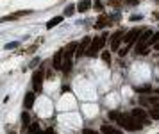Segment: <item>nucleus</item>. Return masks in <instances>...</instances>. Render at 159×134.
Instances as JSON below:
<instances>
[{
	"instance_id": "32",
	"label": "nucleus",
	"mask_w": 159,
	"mask_h": 134,
	"mask_svg": "<svg viewBox=\"0 0 159 134\" xmlns=\"http://www.w3.org/2000/svg\"><path fill=\"white\" fill-rule=\"evenodd\" d=\"M32 134H45V132H41V131H40V129H38V131H36V132H32Z\"/></svg>"
},
{
	"instance_id": "25",
	"label": "nucleus",
	"mask_w": 159,
	"mask_h": 134,
	"mask_svg": "<svg viewBox=\"0 0 159 134\" xmlns=\"http://www.w3.org/2000/svg\"><path fill=\"white\" fill-rule=\"evenodd\" d=\"M40 63H41V59H40V57H34V59L31 61V64H29V66H31V68H36V66H38Z\"/></svg>"
},
{
	"instance_id": "31",
	"label": "nucleus",
	"mask_w": 159,
	"mask_h": 134,
	"mask_svg": "<svg viewBox=\"0 0 159 134\" xmlns=\"http://www.w3.org/2000/svg\"><path fill=\"white\" fill-rule=\"evenodd\" d=\"M154 48H156V50H159V41L156 43V45H154Z\"/></svg>"
},
{
	"instance_id": "22",
	"label": "nucleus",
	"mask_w": 159,
	"mask_h": 134,
	"mask_svg": "<svg viewBox=\"0 0 159 134\" xmlns=\"http://www.w3.org/2000/svg\"><path fill=\"white\" fill-rule=\"evenodd\" d=\"M102 59H104V63H107V64H109V63H111V52H109V50H104V52H102Z\"/></svg>"
},
{
	"instance_id": "8",
	"label": "nucleus",
	"mask_w": 159,
	"mask_h": 134,
	"mask_svg": "<svg viewBox=\"0 0 159 134\" xmlns=\"http://www.w3.org/2000/svg\"><path fill=\"white\" fill-rule=\"evenodd\" d=\"M131 114H132V116H134L136 120H139L141 124H149V118H147L149 114L145 113V111H143L141 107H136V109H132V113H131Z\"/></svg>"
},
{
	"instance_id": "23",
	"label": "nucleus",
	"mask_w": 159,
	"mask_h": 134,
	"mask_svg": "<svg viewBox=\"0 0 159 134\" xmlns=\"http://www.w3.org/2000/svg\"><path fill=\"white\" fill-rule=\"evenodd\" d=\"M20 47V41H11L6 45V50H13V48H18Z\"/></svg>"
},
{
	"instance_id": "3",
	"label": "nucleus",
	"mask_w": 159,
	"mask_h": 134,
	"mask_svg": "<svg viewBox=\"0 0 159 134\" xmlns=\"http://www.w3.org/2000/svg\"><path fill=\"white\" fill-rule=\"evenodd\" d=\"M106 40L107 36L106 34H102V36H97L95 40H91V43H89V48H88V52H86V56H89V57H95L98 52L104 48V45H106Z\"/></svg>"
},
{
	"instance_id": "17",
	"label": "nucleus",
	"mask_w": 159,
	"mask_h": 134,
	"mask_svg": "<svg viewBox=\"0 0 159 134\" xmlns=\"http://www.w3.org/2000/svg\"><path fill=\"white\" fill-rule=\"evenodd\" d=\"M61 70L64 73H68L72 70V59H63V66H61Z\"/></svg>"
},
{
	"instance_id": "6",
	"label": "nucleus",
	"mask_w": 159,
	"mask_h": 134,
	"mask_svg": "<svg viewBox=\"0 0 159 134\" xmlns=\"http://www.w3.org/2000/svg\"><path fill=\"white\" fill-rule=\"evenodd\" d=\"M141 32H143L141 29H131V31L125 34V38H123V40H125V45H131V47H132V43L139 38V34H141Z\"/></svg>"
},
{
	"instance_id": "29",
	"label": "nucleus",
	"mask_w": 159,
	"mask_h": 134,
	"mask_svg": "<svg viewBox=\"0 0 159 134\" xmlns=\"http://www.w3.org/2000/svg\"><path fill=\"white\" fill-rule=\"evenodd\" d=\"M82 134H98L97 131H93V129H84V132Z\"/></svg>"
},
{
	"instance_id": "30",
	"label": "nucleus",
	"mask_w": 159,
	"mask_h": 134,
	"mask_svg": "<svg viewBox=\"0 0 159 134\" xmlns=\"http://www.w3.org/2000/svg\"><path fill=\"white\" fill-rule=\"evenodd\" d=\"M120 2H123V0H109V4H111V6H118Z\"/></svg>"
},
{
	"instance_id": "33",
	"label": "nucleus",
	"mask_w": 159,
	"mask_h": 134,
	"mask_svg": "<svg viewBox=\"0 0 159 134\" xmlns=\"http://www.w3.org/2000/svg\"><path fill=\"white\" fill-rule=\"evenodd\" d=\"M156 93H157V95H159V90H157V91H156Z\"/></svg>"
},
{
	"instance_id": "24",
	"label": "nucleus",
	"mask_w": 159,
	"mask_h": 134,
	"mask_svg": "<svg viewBox=\"0 0 159 134\" xmlns=\"http://www.w3.org/2000/svg\"><path fill=\"white\" fill-rule=\"evenodd\" d=\"M134 91L136 93H152V88L150 86H143V88H136Z\"/></svg>"
},
{
	"instance_id": "2",
	"label": "nucleus",
	"mask_w": 159,
	"mask_h": 134,
	"mask_svg": "<svg viewBox=\"0 0 159 134\" xmlns=\"http://www.w3.org/2000/svg\"><path fill=\"white\" fill-rule=\"evenodd\" d=\"M150 38H152V31H143L139 34L138 41H136V47H134V50L136 54H147L149 52V43H150Z\"/></svg>"
},
{
	"instance_id": "10",
	"label": "nucleus",
	"mask_w": 159,
	"mask_h": 134,
	"mask_svg": "<svg viewBox=\"0 0 159 134\" xmlns=\"http://www.w3.org/2000/svg\"><path fill=\"white\" fill-rule=\"evenodd\" d=\"M36 102V93H25V98H23V107L25 109H31L32 105Z\"/></svg>"
},
{
	"instance_id": "35",
	"label": "nucleus",
	"mask_w": 159,
	"mask_h": 134,
	"mask_svg": "<svg viewBox=\"0 0 159 134\" xmlns=\"http://www.w3.org/2000/svg\"><path fill=\"white\" fill-rule=\"evenodd\" d=\"M54 134H55V132H54Z\"/></svg>"
},
{
	"instance_id": "11",
	"label": "nucleus",
	"mask_w": 159,
	"mask_h": 134,
	"mask_svg": "<svg viewBox=\"0 0 159 134\" xmlns=\"http://www.w3.org/2000/svg\"><path fill=\"white\" fill-rule=\"evenodd\" d=\"M91 0H79V4H77V11L79 13H86V11L91 9Z\"/></svg>"
},
{
	"instance_id": "28",
	"label": "nucleus",
	"mask_w": 159,
	"mask_h": 134,
	"mask_svg": "<svg viewBox=\"0 0 159 134\" xmlns=\"http://www.w3.org/2000/svg\"><path fill=\"white\" fill-rule=\"evenodd\" d=\"M141 18H143L141 14H132V16H131V20H132V21H139Z\"/></svg>"
},
{
	"instance_id": "26",
	"label": "nucleus",
	"mask_w": 159,
	"mask_h": 134,
	"mask_svg": "<svg viewBox=\"0 0 159 134\" xmlns=\"http://www.w3.org/2000/svg\"><path fill=\"white\" fill-rule=\"evenodd\" d=\"M93 7H95L97 11H102L104 7H102V2H98V0H95V4H93Z\"/></svg>"
},
{
	"instance_id": "13",
	"label": "nucleus",
	"mask_w": 159,
	"mask_h": 134,
	"mask_svg": "<svg viewBox=\"0 0 159 134\" xmlns=\"http://www.w3.org/2000/svg\"><path fill=\"white\" fill-rule=\"evenodd\" d=\"M100 132H102V134H123L122 131H118V129H115L113 125H102Z\"/></svg>"
},
{
	"instance_id": "20",
	"label": "nucleus",
	"mask_w": 159,
	"mask_h": 134,
	"mask_svg": "<svg viewBox=\"0 0 159 134\" xmlns=\"http://www.w3.org/2000/svg\"><path fill=\"white\" fill-rule=\"evenodd\" d=\"M120 116H122L120 111H109V120H113V122H116Z\"/></svg>"
},
{
	"instance_id": "15",
	"label": "nucleus",
	"mask_w": 159,
	"mask_h": 134,
	"mask_svg": "<svg viewBox=\"0 0 159 134\" xmlns=\"http://www.w3.org/2000/svg\"><path fill=\"white\" fill-rule=\"evenodd\" d=\"M149 116L152 118V120H159V104H156V105H152V107H150Z\"/></svg>"
},
{
	"instance_id": "9",
	"label": "nucleus",
	"mask_w": 159,
	"mask_h": 134,
	"mask_svg": "<svg viewBox=\"0 0 159 134\" xmlns=\"http://www.w3.org/2000/svg\"><path fill=\"white\" fill-rule=\"evenodd\" d=\"M63 59H64V50H57L55 52V56H54V61H52V66L55 68V70H61Z\"/></svg>"
},
{
	"instance_id": "4",
	"label": "nucleus",
	"mask_w": 159,
	"mask_h": 134,
	"mask_svg": "<svg viewBox=\"0 0 159 134\" xmlns=\"http://www.w3.org/2000/svg\"><path fill=\"white\" fill-rule=\"evenodd\" d=\"M43 81H45V73H43V70L34 72V75H32V86H34V91H36V93H41Z\"/></svg>"
},
{
	"instance_id": "19",
	"label": "nucleus",
	"mask_w": 159,
	"mask_h": 134,
	"mask_svg": "<svg viewBox=\"0 0 159 134\" xmlns=\"http://www.w3.org/2000/svg\"><path fill=\"white\" fill-rule=\"evenodd\" d=\"M16 18H20V16L14 13V14H9V16H4V18H0V23H4V21H13V20H16Z\"/></svg>"
},
{
	"instance_id": "7",
	"label": "nucleus",
	"mask_w": 159,
	"mask_h": 134,
	"mask_svg": "<svg viewBox=\"0 0 159 134\" xmlns=\"http://www.w3.org/2000/svg\"><path fill=\"white\" fill-rule=\"evenodd\" d=\"M89 43H91V38H84L82 41L77 45V50H75V56L77 57H81V56H84L86 52H88V48H89Z\"/></svg>"
},
{
	"instance_id": "12",
	"label": "nucleus",
	"mask_w": 159,
	"mask_h": 134,
	"mask_svg": "<svg viewBox=\"0 0 159 134\" xmlns=\"http://www.w3.org/2000/svg\"><path fill=\"white\" fill-rule=\"evenodd\" d=\"M109 23H111L109 16H107V14H100L98 21L95 23V29H102V27H106V25H109Z\"/></svg>"
},
{
	"instance_id": "1",
	"label": "nucleus",
	"mask_w": 159,
	"mask_h": 134,
	"mask_svg": "<svg viewBox=\"0 0 159 134\" xmlns=\"http://www.w3.org/2000/svg\"><path fill=\"white\" fill-rule=\"evenodd\" d=\"M116 124L120 125V127H123V129H127V131H139V129L143 127V124H139V120H136L132 114L127 116V114H123V113H122V116L116 120Z\"/></svg>"
},
{
	"instance_id": "5",
	"label": "nucleus",
	"mask_w": 159,
	"mask_h": 134,
	"mask_svg": "<svg viewBox=\"0 0 159 134\" xmlns=\"http://www.w3.org/2000/svg\"><path fill=\"white\" fill-rule=\"evenodd\" d=\"M125 38V32L123 31H116L113 36H111V50H120V43H122V40Z\"/></svg>"
},
{
	"instance_id": "21",
	"label": "nucleus",
	"mask_w": 159,
	"mask_h": 134,
	"mask_svg": "<svg viewBox=\"0 0 159 134\" xmlns=\"http://www.w3.org/2000/svg\"><path fill=\"white\" fill-rule=\"evenodd\" d=\"M38 129H40V124H38V122H31V125H29V129H27V131L32 134V132H36Z\"/></svg>"
},
{
	"instance_id": "27",
	"label": "nucleus",
	"mask_w": 159,
	"mask_h": 134,
	"mask_svg": "<svg viewBox=\"0 0 159 134\" xmlns=\"http://www.w3.org/2000/svg\"><path fill=\"white\" fill-rule=\"evenodd\" d=\"M123 4H127V6H138V0H123Z\"/></svg>"
},
{
	"instance_id": "16",
	"label": "nucleus",
	"mask_w": 159,
	"mask_h": 134,
	"mask_svg": "<svg viewBox=\"0 0 159 134\" xmlns=\"http://www.w3.org/2000/svg\"><path fill=\"white\" fill-rule=\"evenodd\" d=\"M63 21V16H54L50 21H47V29H52V27H57L59 23Z\"/></svg>"
},
{
	"instance_id": "18",
	"label": "nucleus",
	"mask_w": 159,
	"mask_h": 134,
	"mask_svg": "<svg viewBox=\"0 0 159 134\" xmlns=\"http://www.w3.org/2000/svg\"><path fill=\"white\" fill-rule=\"evenodd\" d=\"M75 11H77V6H72V4L66 6V7H64V16H72Z\"/></svg>"
},
{
	"instance_id": "34",
	"label": "nucleus",
	"mask_w": 159,
	"mask_h": 134,
	"mask_svg": "<svg viewBox=\"0 0 159 134\" xmlns=\"http://www.w3.org/2000/svg\"><path fill=\"white\" fill-rule=\"evenodd\" d=\"M9 134H14V132H9Z\"/></svg>"
},
{
	"instance_id": "14",
	"label": "nucleus",
	"mask_w": 159,
	"mask_h": 134,
	"mask_svg": "<svg viewBox=\"0 0 159 134\" xmlns=\"http://www.w3.org/2000/svg\"><path fill=\"white\" fill-rule=\"evenodd\" d=\"M29 125H31V118H29V114H27V113H23V114H21V132L27 131Z\"/></svg>"
}]
</instances>
